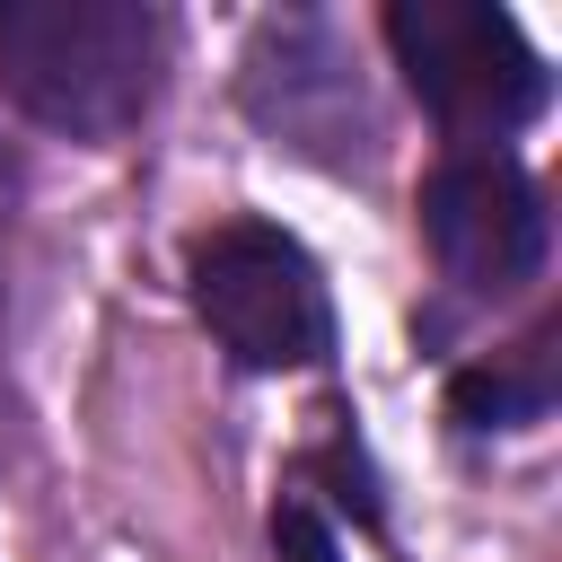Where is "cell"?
<instances>
[{"instance_id": "obj_7", "label": "cell", "mask_w": 562, "mask_h": 562, "mask_svg": "<svg viewBox=\"0 0 562 562\" xmlns=\"http://www.w3.org/2000/svg\"><path fill=\"white\" fill-rule=\"evenodd\" d=\"M272 553H281V562H342V544H334V527L316 518L307 492H281V509H272Z\"/></svg>"}, {"instance_id": "obj_6", "label": "cell", "mask_w": 562, "mask_h": 562, "mask_svg": "<svg viewBox=\"0 0 562 562\" xmlns=\"http://www.w3.org/2000/svg\"><path fill=\"white\" fill-rule=\"evenodd\" d=\"M553 395H562V360H553V325H536L527 342L448 378V422L457 430H527L553 413Z\"/></svg>"}, {"instance_id": "obj_1", "label": "cell", "mask_w": 562, "mask_h": 562, "mask_svg": "<svg viewBox=\"0 0 562 562\" xmlns=\"http://www.w3.org/2000/svg\"><path fill=\"white\" fill-rule=\"evenodd\" d=\"M158 9L140 0H0V97L70 140H114L158 97Z\"/></svg>"}, {"instance_id": "obj_4", "label": "cell", "mask_w": 562, "mask_h": 562, "mask_svg": "<svg viewBox=\"0 0 562 562\" xmlns=\"http://www.w3.org/2000/svg\"><path fill=\"white\" fill-rule=\"evenodd\" d=\"M422 237H430V255H439V272L457 290L492 299V290L536 281V263H544V202H536L518 158L457 149L422 184Z\"/></svg>"}, {"instance_id": "obj_8", "label": "cell", "mask_w": 562, "mask_h": 562, "mask_svg": "<svg viewBox=\"0 0 562 562\" xmlns=\"http://www.w3.org/2000/svg\"><path fill=\"white\" fill-rule=\"evenodd\" d=\"M0 237H9V167H0Z\"/></svg>"}, {"instance_id": "obj_2", "label": "cell", "mask_w": 562, "mask_h": 562, "mask_svg": "<svg viewBox=\"0 0 562 562\" xmlns=\"http://www.w3.org/2000/svg\"><path fill=\"white\" fill-rule=\"evenodd\" d=\"M193 316L237 369H316L334 351V307L316 281V255L272 220H220L184 255Z\"/></svg>"}, {"instance_id": "obj_3", "label": "cell", "mask_w": 562, "mask_h": 562, "mask_svg": "<svg viewBox=\"0 0 562 562\" xmlns=\"http://www.w3.org/2000/svg\"><path fill=\"white\" fill-rule=\"evenodd\" d=\"M395 70L457 140H501L544 114V61L492 0H395L386 9Z\"/></svg>"}, {"instance_id": "obj_5", "label": "cell", "mask_w": 562, "mask_h": 562, "mask_svg": "<svg viewBox=\"0 0 562 562\" xmlns=\"http://www.w3.org/2000/svg\"><path fill=\"white\" fill-rule=\"evenodd\" d=\"M246 114L290 140V149H316V158H342L360 149V79L342 61V44L325 35V18H281L255 35L246 53Z\"/></svg>"}]
</instances>
